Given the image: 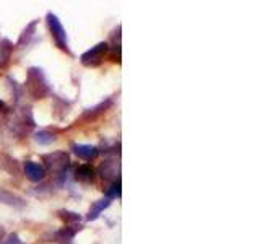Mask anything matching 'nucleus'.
Returning <instances> with one entry per match:
<instances>
[{
	"mask_svg": "<svg viewBox=\"0 0 260 244\" xmlns=\"http://www.w3.org/2000/svg\"><path fill=\"white\" fill-rule=\"evenodd\" d=\"M24 88H26L28 95L31 98H35V100H44L46 96L51 95V85H49V80L41 67L28 69Z\"/></svg>",
	"mask_w": 260,
	"mask_h": 244,
	"instance_id": "1",
	"label": "nucleus"
},
{
	"mask_svg": "<svg viewBox=\"0 0 260 244\" xmlns=\"http://www.w3.org/2000/svg\"><path fill=\"white\" fill-rule=\"evenodd\" d=\"M43 163H44V169L46 173L55 174V177H59L62 174H67V169L70 166V155L63 150H57L52 153L43 155Z\"/></svg>",
	"mask_w": 260,
	"mask_h": 244,
	"instance_id": "2",
	"label": "nucleus"
},
{
	"mask_svg": "<svg viewBox=\"0 0 260 244\" xmlns=\"http://www.w3.org/2000/svg\"><path fill=\"white\" fill-rule=\"evenodd\" d=\"M46 21H47V26H49V31H51V36L54 39L55 46L59 47L60 51H63L65 54L72 55V51L69 47V41H67V31H65L63 24L60 23L59 16L49 12L46 16Z\"/></svg>",
	"mask_w": 260,
	"mask_h": 244,
	"instance_id": "3",
	"label": "nucleus"
},
{
	"mask_svg": "<svg viewBox=\"0 0 260 244\" xmlns=\"http://www.w3.org/2000/svg\"><path fill=\"white\" fill-rule=\"evenodd\" d=\"M109 52V44L103 41V43H98L96 46H93L91 49H88L86 52H83L80 55V62L83 67L88 69H94L100 67L103 64V60L106 59V55Z\"/></svg>",
	"mask_w": 260,
	"mask_h": 244,
	"instance_id": "4",
	"label": "nucleus"
},
{
	"mask_svg": "<svg viewBox=\"0 0 260 244\" xmlns=\"http://www.w3.org/2000/svg\"><path fill=\"white\" fill-rule=\"evenodd\" d=\"M32 127H35V119L31 116L29 108H23V109H18V112H15L13 120L10 122L12 132L18 135H24Z\"/></svg>",
	"mask_w": 260,
	"mask_h": 244,
	"instance_id": "5",
	"label": "nucleus"
},
{
	"mask_svg": "<svg viewBox=\"0 0 260 244\" xmlns=\"http://www.w3.org/2000/svg\"><path fill=\"white\" fill-rule=\"evenodd\" d=\"M23 173L31 182H43L46 177V169L36 161H26L23 165Z\"/></svg>",
	"mask_w": 260,
	"mask_h": 244,
	"instance_id": "6",
	"label": "nucleus"
},
{
	"mask_svg": "<svg viewBox=\"0 0 260 244\" xmlns=\"http://www.w3.org/2000/svg\"><path fill=\"white\" fill-rule=\"evenodd\" d=\"M111 106H112V98H106V100L101 101L100 104H96V106H93V108H88L86 111H83V114H81L80 119L85 120V122L94 120V119H98L100 116H103V114L108 111Z\"/></svg>",
	"mask_w": 260,
	"mask_h": 244,
	"instance_id": "7",
	"label": "nucleus"
},
{
	"mask_svg": "<svg viewBox=\"0 0 260 244\" xmlns=\"http://www.w3.org/2000/svg\"><path fill=\"white\" fill-rule=\"evenodd\" d=\"M0 169L5 171V173H8L13 177H20L23 173L20 163L7 153H0Z\"/></svg>",
	"mask_w": 260,
	"mask_h": 244,
	"instance_id": "8",
	"label": "nucleus"
},
{
	"mask_svg": "<svg viewBox=\"0 0 260 244\" xmlns=\"http://www.w3.org/2000/svg\"><path fill=\"white\" fill-rule=\"evenodd\" d=\"M72 150L78 158L85 160V161H91L100 155V148H98V146L86 145V143H73Z\"/></svg>",
	"mask_w": 260,
	"mask_h": 244,
	"instance_id": "9",
	"label": "nucleus"
},
{
	"mask_svg": "<svg viewBox=\"0 0 260 244\" xmlns=\"http://www.w3.org/2000/svg\"><path fill=\"white\" fill-rule=\"evenodd\" d=\"M0 203H4V205H8V207H13V208H24L26 207V200L23 197H20L18 194H13L7 189H2L0 187Z\"/></svg>",
	"mask_w": 260,
	"mask_h": 244,
	"instance_id": "10",
	"label": "nucleus"
},
{
	"mask_svg": "<svg viewBox=\"0 0 260 244\" xmlns=\"http://www.w3.org/2000/svg\"><path fill=\"white\" fill-rule=\"evenodd\" d=\"M75 181L80 182V184H93L94 179H96V171L91 165H80L77 169H75Z\"/></svg>",
	"mask_w": 260,
	"mask_h": 244,
	"instance_id": "11",
	"label": "nucleus"
},
{
	"mask_svg": "<svg viewBox=\"0 0 260 244\" xmlns=\"http://www.w3.org/2000/svg\"><path fill=\"white\" fill-rule=\"evenodd\" d=\"M100 174L103 177V181H117L119 176V163L116 160H106L101 168H100Z\"/></svg>",
	"mask_w": 260,
	"mask_h": 244,
	"instance_id": "12",
	"label": "nucleus"
},
{
	"mask_svg": "<svg viewBox=\"0 0 260 244\" xmlns=\"http://www.w3.org/2000/svg\"><path fill=\"white\" fill-rule=\"evenodd\" d=\"M111 205V200L109 199H106V197H103V199H100V200H96L91 207H89V210H88V215H86V222H94V220H98L100 218V215L103 214V211L108 208Z\"/></svg>",
	"mask_w": 260,
	"mask_h": 244,
	"instance_id": "13",
	"label": "nucleus"
},
{
	"mask_svg": "<svg viewBox=\"0 0 260 244\" xmlns=\"http://www.w3.org/2000/svg\"><path fill=\"white\" fill-rule=\"evenodd\" d=\"M81 225H73V226H63L60 228L59 231L54 233V239L57 241H60V242H65V244H69L72 239H73V236H75L80 230H81Z\"/></svg>",
	"mask_w": 260,
	"mask_h": 244,
	"instance_id": "14",
	"label": "nucleus"
},
{
	"mask_svg": "<svg viewBox=\"0 0 260 244\" xmlns=\"http://www.w3.org/2000/svg\"><path fill=\"white\" fill-rule=\"evenodd\" d=\"M13 54V43L10 39H2L0 41V69H4L8 65Z\"/></svg>",
	"mask_w": 260,
	"mask_h": 244,
	"instance_id": "15",
	"label": "nucleus"
},
{
	"mask_svg": "<svg viewBox=\"0 0 260 244\" xmlns=\"http://www.w3.org/2000/svg\"><path fill=\"white\" fill-rule=\"evenodd\" d=\"M38 24H39V20H32L29 24H26V28H24L21 31V35L18 38V41H16V46H26L29 44V41L31 38L35 36V33H36V28H38Z\"/></svg>",
	"mask_w": 260,
	"mask_h": 244,
	"instance_id": "16",
	"label": "nucleus"
},
{
	"mask_svg": "<svg viewBox=\"0 0 260 244\" xmlns=\"http://www.w3.org/2000/svg\"><path fill=\"white\" fill-rule=\"evenodd\" d=\"M57 215L65 223V226H73V225H80L81 222V215H78L77 211H70V210H59Z\"/></svg>",
	"mask_w": 260,
	"mask_h": 244,
	"instance_id": "17",
	"label": "nucleus"
},
{
	"mask_svg": "<svg viewBox=\"0 0 260 244\" xmlns=\"http://www.w3.org/2000/svg\"><path fill=\"white\" fill-rule=\"evenodd\" d=\"M57 140V135L54 132H51V130H38V132L35 134V142L39 143V145H52L54 142Z\"/></svg>",
	"mask_w": 260,
	"mask_h": 244,
	"instance_id": "18",
	"label": "nucleus"
},
{
	"mask_svg": "<svg viewBox=\"0 0 260 244\" xmlns=\"http://www.w3.org/2000/svg\"><path fill=\"white\" fill-rule=\"evenodd\" d=\"M122 184H120V179H117V181H114L108 189H106V199H109V200H112V199H119L120 195H122Z\"/></svg>",
	"mask_w": 260,
	"mask_h": 244,
	"instance_id": "19",
	"label": "nucleus"
},
{
	"mask_svg": "<svg viewBox=\"0 0 260 244\" xmlns=\"http://www.w3.org/2000/svg\"><path fill=\"white\" fill-rule=\"evenodd\" d=\"M108 54L111 55V59L114 62H120V44L117 43V44L109 46V52Z\"/></svg>",
	"mask_w": 260,
	"mask_h": 244,
	"instance_id": "20",
	"label": "nucleus"
},
{
	"mask_svg": "<svg viewBox=\"0 0 260 244\" xmlns=\"http://www.w3.org/2000/svg\"><path fill=\"white\" fill-rule=\"evenodd\" d=\"M2 244H24V242L21 241V238H20L18 234L12 233V234H8V236H7L5 241H2Z\"/></svg>",
	"mask_w": 260,
	"mask_h": 244,
	"instance_id": "21",
	"label": "nucleus"
},
{
	"mask_svg": "<svg viewBox=\"0 0 260 244\" xmlns=\"http://www.w3.org/2000/svg\"><path fill=\"white\" fill-rule=\"evenodd\" d=\"M4 236H5V231H4V228L0 226V244H2V241H4Z\"/></svg>",
	"mask_w": 260,
	"mask_h": 244,
	"instance_id": "22",
	"label": "nucleus"
},
{
	"mask_svg": "<svg viewBox=\"0 0 260 244\" xmlns=\"http://www.w3.org/2000/svg\"><path fill=\"white\" fill-rule=\"evenodd\" d=\"M5 109V103L2 101V100H0V114H2V111Z\"/></svg>",
	"mask_w": 260,
	"mask_h": 244,
	"instance_id": "23",
	"label": "nucleus"
}]
</instances>
